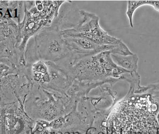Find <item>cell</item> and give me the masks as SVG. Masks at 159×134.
Segmentation results:
<instances>
[{"instance_id":"4","label":"cell","mask_w":159,"mask_h":134,"mask_svg":"<svg viewBox=\"0 0 159 134\" xmlns=\"http://www.w3.org/2000/svg\"><path fill=\"white\" fill-rule=\"evenodd\" d=\"M81 19L80 10L73 1H65L60 7L58 16L50 28L61 32L75 27Z\"/></svg>"},{"instance_id":"1","label":"cell","mask_w":159,"mask_h":134,"mask_svg":"<svg viewBox=\"0 0 159 134\" xmlns=\"http://www.w3.org/2000/svg\"><path fill=\"white\" fill-rule=\"evenodd\" d=\"M27 44L24 58L27 64L40 60L58 63L71 54L61 32L50 27L41 30Z\"/></svg>"},{"instance_id":"11","label":"cell","mask_w":159,"mask_h":134,"mask_svg":"<svg viewBox=\"0 0 159 134\" xmlns=\"http://www.w3.org/2000/svg\"></svg>"},{"instance_id":"10","label":"cell","mask_w":159,"mask_h":134,"mask_svg":"<svg viewBox=\"0 0 159 134\" xmlns=\"http://www.w3.org/2000/svg\"><path fill=\"white\" fill-rule=\"evenodd\" d=\"M159 134V133H158V134Z\"/></svg>"},{"instance_id":"8","label":"cell","mask_w":159,"mask_h":134,"mask_svg":"<svg viewBox=\"0 0 159 134\" xmlns=\"http://www.w3.org/2000/svg\"><path fill=\"white\" fill-rule=\"evenodd\" d=\"M145 134H150V132H146V133H145Z\"/></svg>"},{"instance_id":"9","label":"cell","mask_w":159,"mask_h":134,"mask_svg":"<svg viewBox=\"0 0 159 134\" xmlns=\"http://www.w3.org/2000/svg\"><path fill=\"white\" fill-rule=\"evenodd\" d=\"M157 132H158V133H159V128L157 129Z\"/></svg>"},{"instance_id":"2","label":"cell","mask_w":159,"mask_h":134,"mask_svg":"<svg viewBox=\"0 0 159 134\" xmlns=\"http://www.w3.org/2000/svg\"><path fill=\"white\" fill-rule=\"evenodd\" d=\"M81 19L75 27L61 32L63 37L84 38L101 46L116 45L120 39L109 35L99 24V18L94 13L80 10Z\"/></svg>"},{"instance_id":"7","label":"cell","mask_w":159,"mask_h":134,"mask_svg":"<svg viewBox=\"0 0 159 134\" xmlns=\"http://www.w3.org/2000/svg\"><path fill=\"white\" fill-rule=\"evenodd\" d=\"M8 70L9 67L7 68V66H6V65L0 63V76H2V75L6 74Z\"/></svg>"},{"instance_id":"3","label":"cell","mask_w":159,"mask_h":134,"mask_svg":"<svg viewBox=\"0 0 159 134\" xmlns=\"http://www.w3.org/2000/svg\"><path fill=\"white\" fill-rule=\"evenodd\" d=\"M108 52L86 57L67 69L71 78L79 80H97L108 78L105 66Z\"/></svg>"},{"instance_id":"6","label":"cell","mask_w":159,"mask_h":134,"mask_svg":"<svg viewBox=\"0 0 159 134\" xmlns=\"http://www.w3.org/2000/svg\"><path fill=\"white\" fill-rule=\"evenodd\" d=\"M148 5L151 6L154 9L159 11V0H139V1H128L127 2V9L126 15L130 22V26L133 28V14L136 10L141 6Z\"/></svg>"},{"instance_id":"5","label":"cell","mask_w":159,"mask_h":134,"mask_svg":"<svg viewBox=\"0 0 159 134\" xmlns=\"http://www.w3.org/2000/svg\"><path fill=\"white\" fill-rule=\"evenodd\" d=\"M111 57L114 63L120 68L130 72L137 71L139 58L136 54L123 55L111 53Z\"/></svg>"}]
</instances>
